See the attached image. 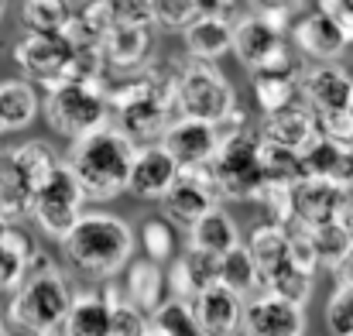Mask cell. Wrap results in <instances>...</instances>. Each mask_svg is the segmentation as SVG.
I'll return each instance as SVG.
<instances>
[{"label": "cell", "instance_id": "obj_45", "mask_svg": "<svg viewBox=\"0 0 353 336\" xmlns=\"http://www.w3.org/2000/svg\"><path fill=\"white\" fill-rule=\"evenodd\" d=\"M117 24H154V0H100Z\"/></svg>", "mask_w": 353, "mask_h": 336}, {"label": "cell", "instance_id": "obj_15", "mask_svg": "<svg viewBox=\"0 0 353 336\" xmlns=\"http://www.w3.org/2000/svg\"><path fill=\"white\" fill-rule=\"evenodd\" d=\"M179 175H182L179 161L161 144H141L137 158H134V168H130L127 192L137 196V199H148V203H161Z\"/></svg>", "mask_w": 353, "mask_h": 336}, {"label": "cell", "instance_id": "obj_34", "mask_svg": "<svg viewBox=\"0 0 353 336\" xmlns=\"http://www.w3.org/2000/svg\"><path fill=\"white\" fill-rule=\"evenodd\" d=\"M261 172H264V186H299L305 179L302 151L261 141Z\"/></svg>", "mask_w": 353, "mask_h": 336}, {"label": "cell", "instance_id": "obj_14", "mask_svg": "<svg viewBox=\"0 0 353 336\" xmlns=\"http://www.w3.org/2000/svg\"><path fill=\"white\" fill-rule=\"evenodd\" d=\"M161 148L179 161V168H203L220 151V134H216V123L175 117L172 127L161 137Z\"/></svg>", "mask_w": 353, "mask_h": 336}, {"label": "cell", "instance_id": "obj_57", "mask_svg": "<svg viewBox=\"0 0 353 336\" xmlns=\"http://www.w3.org/2000/svg\"><path fill=\"white\" fill-rule=\"evenodd\" d=\"M350 113H353V100H350Z\"/></svg>", "mask_w": 353, "mask_h": 336}, {"label": "cell", "instance_id": "obj_1", "mask_svg": "<svg viewBox=\"0 0 353 336\" xmlns=\"http://www.w3.org/2000/svg\"><path fill=\"white\" fill-rule=\"evenodd\" d=\"M72 299L76 292L62 275V268L55 264V257L34 250L24 281L17 285V292H10L7 319L28 336H59L72 309Z\"/></svg>", "mask_w": 353, "mask_h": 336}, {"label": "cell", "instance_id": "obj_46", "mask_svg": "<svg viewBox=\"0 0 353 336\" xmlns=\"http://www.w3.org/2000/svg\"><path fill=\"white\" fill-rule=\"evenodd\" d=\"M319 134L340 144H353V113L350 110H333V113H316Z\"/></svg>", "mask_w": 353, "mask_h": 336}, {"label": "cell", "instance_id": "obj_55", "mask_svg": "<svg viewBox=\"0 0 353 336\" xmlns=\"http://www.w3.org/2000/svg\"><path fill=\"white\" fill-rule=\"evenodd\" d=\"M0 330H3V313H0Z\"/></svg>", "mask_w": 353, "mask_h": 336}, {"label": "cell", "instance_id": "obj_40", "mask_svg": "<svg viewBox=\"0 0 353 336\" xmlns=\"http://www.w3.org/2000/svg\"><path fill=\"white\" fill-rule=\"evenodd\" d=\"M14 155H17V161L24 165V172L34 179V186H41V182L55 172V165H59L55 148H52L48 141H38V137H31V141L17 144V148H14Z\"/></svg>", "mask_w": 353, "mask_h": 336}, {"label": "cell", "instance_id": "obj_33", "mask_svg": "<svg viewBox=\"0 0 353 336\" xmlns=\"http://www.w3.org/2000/svg\"><path fill=\"white\" fill-rule=\"evenodd\" d=\"M247 247H250V254H254V261L261 268V278L268 271H274L278 264L292 261V254H288V226H278V224H271V220H264L261 226L250 230Z\"/></svg>", "mask_w": 353, "mask_h": 336}, {"label": "cell", "instance_id": "obj_29", "mask_svg": "<svg viewBox=\"0 0 353 336\" xmlns=\"http://www.w3.org/2000/svg\"><path fill=\"white\" fill-rule=\"evenodd\" d=\"M34 240L21 230L17 224H10L0 233V292H17V285L28 275V261L34 257Z\"/></svg>", "mask_w": 353, "mask_h": 336}, {"label": "cell", "instance_id": "obj_9", "mask_svg": "<svg viewBox=\"0 0 353 336\" xmlns=\"http://www.w3.org/2000/svg\"><path fill=\"white\" fill-rule=\"evenodd\" d=\"M234 55L250 72L295 66V55L285 41V31L254 10L234 21Z\"/></svg>", "mask_w": 353, "mask_h": 336}, {"label": "cell", "instance_id": "obj_18", "mask_svg": "<svg viewBox=\"0 0 353 336\" xmlns=\"http://www.w3.org/2000/svg\"><path fill=\"white\" fill-rule=\"evenodd\" d=\"M192 309H196V323H199L203 336H236L243 330L247 299L216 281L192 299Z\"/></svg>", "mask_w": 353, "mask_h": 336}, {"label": "cell", "instance_id": "obj_41", "mask_svg": "<svg viewBox=\"0 0 353 336\" xmlns=\"http://www.w3.org/2000/svg\"><path fill=\"white\" fill-rule=\"evenodd\" d=\"M326 326L333 336H353V285H336L326 302Z\"/></svg>", "mask_w": 353, "mask_h": 336}, {"label": "cell", "instance_id": "obj_53", "mask_svg": "<svg viewBox=\"0 0 353 336\" xmlns=\"http://www.w3.org/2000/svg\"><path fill=\"white\" fill-rule=\"evenodd\" d=\"M3 10H7V0H0V17H3Z\"/></svg>", "mask_w": 353, "mask_h": 336}, {"label": "cell", "instance_id": "obj_31", "mask_svg": "<svg viewBox=\"0 0 353 336\" xmlns=\"http://www.w3.org/2000/svg\"><path fill=\"white\" fill-rule=\"evenodd\" d=\"M220 285H227L230 292L243 295V299H254L257 292H264L261 268H257L247 244H236L234 250H227L220 257Z\"/></svg>", "mask_w": 353, "mask_h": 336}, {"label": "cell", "instance_id": "obj_52", "mask_svg": "<svg viewBox=\"0 0 353 336\" xmlns=\"http://www.w3.org/2000/svg\"><path fill=\"white\" fill-rule=\"evenodd\" d=\"M148 336H165V333H161V330H154V326H151V330H148Z\"/></svg>", "mask_w": 353, "mask_h": 336}, {"label": "cell", "instance_id": "obj_48", "mask_svg": "<svg viewBox=\"0 0 353 336\" xmlns=\"http://www.w3.org/2000/svg\"><path fill=\"white\" fill-rule=\"evenodd\" d=\"M330 182H336V186H343V189H353V144H343L340 161H336Z\"/></svg>", "mask_w": 353, "mask_h": 336}, {"label": "cell", "instance_id": "obj_42", "mask_svg": "<svg viewBox=\"0 0 353 336\" xmlns=\"http://www.w3.org/2000/svg\"><path fill=\"white\" fill-rule=\"evenodd\" d=\"M199 17L196 0H154V24L165 31H185Z\"/></svg>", "mask_w": 353, "mask_h": 336}, {"label": "cell", "instance_id": "obj_30", "mask_svg": "<svg viewBox=\"0 0 353 336\" xmlns=\"http://www.w3.org/2000/svg\"><path fill=\"white\" fill-rule=\"evenodd\" d=\"M114 14L100 3V0H86L76 14H72V21H69V28L62 31L65 34V41L69 45H76V48H103V41H107V34L114 31Z\"/></svg>", "mask_w": 353, "mask_h": 336}, {"label": "cell", "instance_id": "obj_23", "mask_svg": "<svg viewBox=\"0 0 353 336\" xmlns=\"http://www.w3.org/2000/svg\"><path fill=\"white\" fill-rule=\"evenodd\" d=\"M189 59L199 62H216L227 52H234V21L227 14H199L185 31H182Z\"/></svg>", "mask_w": 353, "mask_h": 336}, {"label": "cell", "instance_id": "obj_10", "mask_svg": "<svg viewBox=\"0 0 353 336\" xmlns=\"http://www.w3.org/2000/svg\"><path fill=\"white\" fill-rule=\"evenodd\" d=\"M223 196H220V186L210 172V165L203 168H182V175L175 179V186L165 192L161 199V210L172 224L179 226H189L196 224L199 217H206L213 206H220Z\"/></svg>", "mask_w": 353, "mask_h": 336}, {"label": "cell", "instance_id": "obj_17", "mask_svg": "<svg viewBox=\"0 0 353 336\" xmlns=\"http://www.w3.org/2000/svg\"><path fill=\"white\" fill-rule=\"evenodd\" d=\"M292 45L299 48V55H305L312 62H340V55L350 48L343 31L336 28V21L323 10H309V14L295 17Z\"/></svg>", "mask_w": 353, "mask_h": 336}, {"label": "cell", "instance_id": "obj_50", "mask_svg": "<svg viewBox=\"0 0 353 336\" xmlns=\"http://www.w3.org/2000/svg\"><path fill=\"white\" fill-rule=\"evenodd\" d=\"M333 275H336V285H353V247L347 250V257L333 268Z\"/></svg>", "mask_w": 353, "mask_h": 336}, {"label": "cell", "instance_id": "obj_21", "mask_svg": "<svg viewBox=\"0 0 353 336\" xmlns=\"http://www.w3.org/2000/svg\"><path fill=\"white\" fill-rule=\"evenodd\" d=\"M34 179L24 172V165L17 161L14 148L0 151V220L7 224H21L31 220V199H34Z\"/></svg>", "mask_w": 353, "mask_h": 336}, {"label": "cell", "instance_id": "obj_2", "mask_svg": "<svg viewBox=\"0 0 353 336\" xmlns=\"http://www.w3.org/2000/svg\"><path fill=\"white\" fill-rule=\"evenodd\" d=\"M137 148L141 144L130 141L117 123H107V127L72 141L65 161L76 172V179L83 182L90 203H110L120 192H127Z\"/></svg>", "mask_w": 353, "mask_h": 336}, {"label": "cell", "instance_id": "obj_13", "mask_svg": "<svg viewBox=\"0 0 353 336\" xmlns=\"http://www.w3.org/2000/svg\"><path fill=\"white\" fill-rule=\"evenodd\" d=\"M292 206H295V224L302 226H326L340 224L353 206L350 189L326 182V179H302L292 189Z\"/></svg>", "mask_w": 353, "mask_h": 336}, {"label": "cell", "instance_id": "obj_3", "mask_svg": "<svg viewBox=\"0 0 353 336\" xmlns=\"http://www.w3.org/2000/svg\"><path fill=\"white\" fill-rule=\"evenodd\" d=\"M134 244L137 237L127 220L114 213H83L79 224L65 233L62 254L79 275L97 281H114L134 261Z\"/></svg>", "mask_w": 353, "mask_h": 336}, {"label": "cell", "instance_id": "obj_7", "mask_svg": "<svg viewBox=\"0 0 353 336\" xmlns=\"http://www.w3.org/2000/svg\"><path fill=\"white\" fill-rule=\"evenodd\" d=\"M210 172L220 186L223 199H250L261 192L264 186V172H261V137L257 130H240L220 137V151L210 161Z\"/></svg>", "mask_w": 353, "mask_h": 336}, {"label": "cell", "instance_id": "obj_27", "mask_svg": "<svg viewBox=\"0 0 353 336\" xmlns=\"http://www.w3.org/2000/svg\"><path fill=\"white\" fill-rule=\"evenodd\" d=\"M59 336H114V313L103 292H93V288L76 292Z\"/></svg>", "mask_w": 353, "mask_h": 336}, {"label": "cell", "instance_id": "obj_35", "mask_svg": "<svg viewBox=\"0 0 353 336\" xmlns=\"http://www.w3.org/2000/svg\"><path fill=\"white\" fill-rule=\"evenodd\" d=\"M100 292H103V299L110 302V313H114V336H148L151 316L144 309H137L120 285L107 281Z\"/></svg>", "mask_w": 353, "mask_h": 336}, {"label": "cell", "instance_id": "obj_12", "mask_svg": "<svg viewBox=\"0 0 353 336\" xmlns=\"http://www.w3.org/2000/svg\"><path fill=\"white\" fill-rule=\"evenodd\" d=\"M175 117H179L175 90H168V93H151V97H141V100L120 107L114 113V123L137 144H161V137Z\"/></svg>", "mask_w": 353, "mask_h": 336}, {"label": "cell", "instance_id": "obj_24", "mask_svg": "<svg viewBox=\"0 0 353 336\" xmlns=\"http://www.w3.org/2000/svg\"><path fill=\"white\" fill-rule=\"evenodd\" d=\"M302 69L305 66H285V69H261L250 72V90L261 113L285 110L292 103H302Z\"/></svg>", "mask_w": 353, "mask_h": 336}, {"label": "cell", "instance_id": "obj_28", "mask_svg": "<svg viewBox=\"0 0 353 336\" xmlns=\"http://www.w3.org/2000/svg\"><path fill=\"white\" fill-rule=\"evenodd\" d=\"M41 113L38 86L28 79H7L0 83V137L31 127V120Z\"/></svg>", "mask_w": 353, "mask_h": 336}, {"label": "cell", "instance_id": "obj_4", "mask_svg": "<svg viewBox=\"0 0 353 336\" xmlns=\"http://www.w3.org/2000/svg\"><path fill=\"white\" fill-rule=\"evenodd\" d=\"M103 83H107V76L97 83H59V86L45 90L41 113H45L48 127L69 141H79V137L114 123V110L107 103Z\"/></svg>", "mask_w": 353, "mask_h": 336}, {"label": "cell", "instance_id": "obj_11", "mask_svg": "<svg viewBox=\"0 0 353 336\" xmlns=\"http://www.w3.org/2000/svg\"><path fill=\"white\" fill-rule=\"evenodd\" d=\"M240 336H305V306L274 292H257L247 299Z\"/></svg>", "mask_w": 353, "mask_h": 336}, {"label": "cell", "instance_id": "obj_36", "mask_svg": "<svg viewBox=\"0 0 353 336\" xmlns=\"http://www.w3.org/2000/svg\"><path fill=\"white\" fill-rule=\"evenodd\" d=\"M264 292H274L281 299H292V302L305 306L309 295H312V275L302 271L295 261H285V264H278L274 271L264 275Z\"/></svg>", "mask_w": 353, "mask_h": 336}, {"label": "cell", "instance_id": "obj_37", "mask_svg": "<svg viewBox=\"0 0 353 336\" xmlns=\"http://www.w3.org/2000/svg\"><path fill=\"white\" fill-rule=\"evenodd\" d=\"M151 326L161 330L165 336H203L199 323H196V309L185 299H165L154 313H151Z\"/></svg>", "mask_w": 353, "mask_h": 336}, {"label": "cell", "instance_id": "obj_47", "mask_svg": "<svg viewBox=\"0 0 353 336\" xmlns=\"http://www.w3.org/2000/svg\"><path fill=\"white\" fill-rule=\"evenodd\" d=\"M316 10L330 14V17L336 21V28L343 31L347 45H353V3L350 0H319V7H316Z\"/></svg>", "mask_w": 353, "mask_h": 336}, {"label": "cell", "instance_id": "obj_26", "mask_svg": "<svg viewBox=\"0 0 353 336\" xmlns=\"http://www.w3.org/2000/svg\"><path fill=\"white\" fill-rule=\"evenodd\" d=\"M240 240V226L236 220L223 210V206H213L206 217H199L196 224L185 230V247L192 250H206L213 257H223L227 250H234Z\"/></svg>", "mask_w": 353, "mask_h": 336}, {"label": "cell", "instance_id": "obj_19", "mask_svg": "<svg viewBox=\"0 0 353 336\" xmlns=\"http://www.w3.org/2000/svg\"><path fill=\"white\" fill-rule=\"evenodd\" d=\"M257 137L268 141V144H281V148H292V151H305V148L319 137L316 110L302 100V103H292V107H285V110L264 113V117H261V127H257Z\"/></svg>", "mask_w": 353, "mask_h": 336}, {"label": "cell", "instance_id": "obj_54", "mask_svg": "<svg viewBox=\"0 0 353 336\" xmlns=\"http://www.w3.org/2000/svg\"><path fill=\"white\" fill-rule=\"evenodd\" d=\"M7 226H10V224H7V220H0V233H3V230H7Z\"/></svg>", "mask_w": 353, "mask_h": 336}, {"label": "cell", "instance_id": "obj_8", "mask_svg": "<svg viewBox=\"0 0 353 336\" xmlns=\"http://www.w3.org/2000/svg\"><path fill=\"white\" fill-rule=\"evenodd\" d=\"M72 59L76 48L65 41V34H24L14 45V66L21 76L41 90H52L59 83L72 79Z\"/></svg>", "mask_w": 353, "mask_h": 336}, {"label": "cell", "instance_id": "obj_6", "mask_svg": "<svg viewBox=\"0 0 353 336\" xmlns=\"http://www.w3.org/2000/svg\"><path fill=\"white\" fill-rule=\"evenodd\" d=\"M86 189L76 179V172L69 168V161H59L55 172L34 189L31 199V220L34 226L52 237V240H65V233L79 224V217L86 213Z\"/></svg>", "mask_w": 353, "mask_h": 336}, {"label": "cell", "instance_id": "obj_49", "mask_svg": "<svg viewBox=\"0 0 353 336\" xmlns=\"http://www.w3.org/2000/svg\"><path fill=\"white\" fill-rule=\"evenodd\" d=\"M234 3H236V0H196L199 14H227V17H230Z\"/></svg>", "mask_w": 353, "mask_h": 336}, {"label": "cell", "instance_id": "obj_20", "mask_svg": "<svg viewBox=\"0 0 353 336\" xmlns=\"http://www.w3.org/2000/svg\"><path fill=\"white\" fill-rule=\"evenodd\" d=\"M216 281H220V257H213L206 250L185 247V254L168 261V295L172 299L192 302L199 292H206Z\"/></svg>", "mask_w": 353, "mask_h": 336}, {"label": "cell", "instance_id": "obj_43", "mask_svg": "<svg viewBox=\"0 0 353 336\" xmlns=\"http://www.w3.org/2000/svg\"><path fill=\"white\" fill-rule=\"evenodd\" d=\"M288 254H292V261L302 271H309V275L319 271V254H316V244H312V230L309 226H302V224L288 226Z\"/></svg>", "mask_w": 353, "mask_h": 336}, {"label": "cell", "instance_id": "obj_32", "mask_svg": "<svg viewBox=\"0 0 353 336\" xmlns=\"http://www.w3.org/2000/svg\"><path fill=\"white\" fill-rule=\"evenodd\" d=\"M76 7L69 0H24L21 3V24L24 34H62L72 21Z\"/></svg>", "mask_w": 353, "mask_h": 336}, {"label": "cell", "instance_id": "obj_25", "mask_svg": "<svg viewBox=\"0 0 353 336\" xmlns=\"http://www.w3.org/2000/svg\"><path fill=\"white\" fill-rule=\"evenodd\" d=\"M123 292H127V299H130L137 309H144V313L151 316V313L168 299V271H165V264H158V261H151V257H134V261L127 264Z\"/></svg>", "mask_w": 353, "mask_h": 336}, {"label": "cell", "instance_id": "obj_22", "mask_svg": "<svg viewBox=\"0 0 353 336\" xmlns=\"http://www.w3.org/2000/svg\"><path fill=\"white\" fill-rule=\"evenodd\" d=\"M154 48V24H114L103 41V55L110 72H130L148 66Z\"/></svg>", "mask_w": 353, "mask_h": 336}, {"label": "cell", "instance_id": "obj_38", "mask_svg": "<svg viewBox=\"0 0 353 336\" xmlns=\"http://www.w3.org/2000/svg\"><path fill=\"white\" fill-rule=\"evenodd\" d=\"M312 230V244H316V254H319V268H336L343 257H347V250L353 247V237L347 224L340 220V224H326V226H309Z\"/></svg>", "mask_w": 353, "mask_h": 336}, {"label": "cell", "instance_id": "obj_51", "mask_svg": "<svg viewBox=\"0 0 353 336\" xmlns=\"http://www.w3.org/2000/svg\"><path fill=\"white\" fill-rule=\"evenodd\" d=\"M343 224H347V230H350V237H353V206L347 210V217H343Z\"/></svg>", "mask_w": 353, "mask_h": 336}, {"label": "cell", "instance_id": "obj_16", "mask_svg": "<svg viewBox=\"0 0 353 336\" xmlns=\"http://www.w3.org/2000/svg\"><path fill=\"white\" fill-rule=\"evenodd\" d=\"M302 100L316 113L350 110L353 76L340 62H312L302 69Z\"/></svg>", "mask_w": 353, "mask_h": 336}, {"label": "cell", "instance_id": "obj_44", "mask_svg": "<svg viewBox=\"0 0 353 336\" xmlns=\"http://www.w3.org/2000/svg\"><path fill=\"white\" fill-rule=\"evenodd\" d=\"M250 3V10L254 14H261V17H268L271 24H278L281 31H292V24H295V17L302 14V7H305V0H247Z\"/></svg>", "mask_w": 353, "mask_h": 336}, {"label": "cell", "instance_id": "obj_39", "mask_svg": "<svg viewBox=\"0 0 353 336\" xmlns=\"http://www.w3.org/2000/svg\"><path fill=\"white\" fill-rule=\"evenodd\" d=\"M141 250L144 257L158 261V264H168L175 257V230L168 217H154L141 226Z\"/></svg>", "mask_w": 353, "mask_h": 336}, {"label": "cell", "instance_id": "obj_5", "mask_svg": "<svg viewBox=\"0 0 353 336\" xmlns=\"http://www.w3.org/2000/svg\"><path fill=\"white\" fill-rule=\"evenodd\" d=\"M240 103H236V93H234V86H230V79L213 62L185 59L175 69V110H179V117L220 123Z\"/></svg>", "mask_w": 353, "mask_h": 336}, {"label": "cell", "instance_id": "obj_56", "mask_svg": "<svg viewBox=\"0 0 353 336\" xmlns=\"http://www.w3.org/2000/svg\"><path fill=\"white\" fill-rule=\"evenodd\" d=\"M0 336H10V333H3V330H0Z\"/></svg>", "mask_w": 353, "mask_h": 336}, {"label": "cell", "instance_id": "obj_58", "mask_svg": "<svg viewBox=\"0 0 353 336\" xmlns=\"http://www.w3.org/2000/svg\"><path fill=\"white\" fill-rule=\"evenodd\" d=\"M350 3H353V0H350Z\"/></svg>", "mask_w": 353, "mask_h": 336}]
</instances>
